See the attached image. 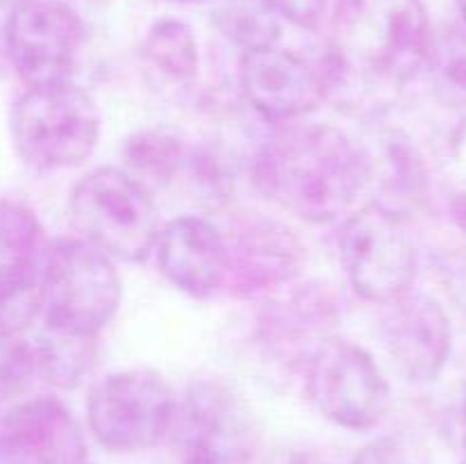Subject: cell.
Returning <instances> with one entry per match:
<instances>
[{"label": "cell", "mask_w": 466, "mask_h": 464, "mask_svg": "<svg viewBox=\"0 0 466 464\" xmlns=\"http://www.w3.org/2000/svg\"><path fill=\"white\" fill-rule=\"evenodd\" d=\"M432 44L421 0H337L323 85L346 114L378 118L423 71Z\"/></svg>", "instance_id": "obj_1"}, {"label": "cell", "mask_w": 466, "mask_h": 464, "mask_svg": "<svg viewBox=\"0 0 466 464\" xmlns=\"http://www.w3.org/2000/svg\"><path fill=\"white\" fill-rule=\"evenodd\" d=\"M258 191L308 223L339 221L364 194L358 141L326 123L273 130L250 159Z\"/></svg>", "instance_id": "obj_2"}, {"label": "cell", "mask_w": 466, "mask_h": 464, "mask_svg": "<svg viewBox=\"0 0 466 464\" xmlns=\"http://www.w3.org/2000/svg\"><path fill=\"white\" fill-rule=\"evenodd\" d=\"M14 153L35 171L82 166L100 139V109L76 82L27 86L9 112Z\"/></svg>", "instance_id": "obj_3"}, {"label": "cell", "mask_w": 466, "mask_h": 464, "mask_svg": "<svg viewBox=\"0 0 466 464\" xmlns=\"http://www.w3.org/2000/svg\"><path fill=\"white\" fill-rule=\"evenodd\" d=\"M121 298V276L109 255L82 237L50 241L39 312L46 330L73 339H98L116 317Z\"/></svg>", "instance_id": "obj_4"}, {"label": "cell", "mask_w": 466, "mask_h": 464, "mask_svg": "<svg viewBox=\"0 0 466 464\" xmlns=\"http://www.w3.org/2000/svg\"><path fill=\"white\" fill-rule=\"evenodd\" d=\"M68 212L77 237L114 262H144L155 250L162 221L148 187L126 168L98 166L73 185Z\"/></svg>", "instance_id": "obj_5"}, {"label": "cell", "mask_w": 466, "mask_h": 464, "mask_svg": "<svg viewBox=\"0 0 466 464\" xmlns=\"http://www.w3.org/2000/svg\"><path fill=\"white\" fill-rule=\"evenodd\" d=\"M339 259L358 296L387 305L412 291L417 244L410 218L376 200H367L341 221Z\"/></svg>", "instance_id": "obj_6"}, {"label": "cell", "mask_w": 466, "mask_h": 464, "mask_svg": "<svg viewBox=\"0 0 466 464\" xmlns=\"http://www.w3.org/2000/svg\"><path fill=\"white\" fill-rule=\"evenodd\" d=\"M176 398L153 368H123L96 382L86 398V423L103 449L141 453L171 430Z\"/></svg>", "instance_id": "obj_7"}, {"label": "cell", "mask_w": 466, "mask_h": 464, "mask_svg": "<svg viewBox=\"0 0 466 464\" xmlns=\"http://www.w3.org/2000/svg\"><path fill=\"white\" fill-rule=\"evenodd\" d=\"M305 394L328 421L355 432L378 426L390 405V385L371 353L335 335L305 359Z\"/></svg>", "instance_id": "obj_8"}, {"label": "cell", "mask_w": 466, "mask_h": 464, "mask_svg": "<svg viewBox=\"0 0 466 464\" xmlns=\"http://www.w3.org/2000/svg\"><path fill=\"white\" fill-rule=\"evenodd\" d=\"M168 437L177 464H246L255 444L253 412L223 382L198 380L176 400Z\"/></svg>", "instance_id": "obj_9"}, {"label": "cell", "mask_w": 466, "mask_h": 464, "mask_svg": "<svg viewBox=\"0 0 466 464\" xmlns=\"http://www.w3.org/2000/svg\"><path fill=\"white\" fill-rule=\"evenodd\" d=\"M85 39V21L66 0H18L9 7L5 45L27 86L71 82Z\"/></svg>", "instance_id": "obj_10"}, {"label": "cell", "mask_w": 466, "mask_h": 464, "mask_svg": "<svg viewBox=\"0 0 466 464\" xmlns=\"http://www.w3.org/2000/svg\"><path fill=\"white\" fill-rule=\"evenodd\" d=\"M48 246L27 205L0 200V337L21 335L39 317Z\"/></svg>", "instance_id": "obj_11"}, {"label": "cell", "mask_w": 466, "mask_h": 464, "mask_svg": "<svg viewBox=\"0 0 466 464\" xmlns=\"http://www.w3.org/2000/svg\"><path fill=\"white\" fill-rule=\"evenodd\" d=\"M228 255L226 289L239 298L276 296L299 277L305 250L299 237L273 218H237L223 232Z\"/></svg>", "instance_id": "obj_12"}, {"label": "cell", "mask_w": 466, "mask_h": 464, "mask_svg": "<svg viewBox=\"0 0 466 464\" xmlns=\"http://www.w3.org/2000/svg\"><path fill=\"white\" fill-rule=\"evenodd\" d=\"M239 85L244 103L267 123L299 121L328 100L321 71L278 44L241 53Z\"/></svg>", "instance_id": "obj_13"}, {"label": "cell", "mask_w": 466, "mask_h": 464, "mask_svg": "<svg viewBox=\"0 0 466 464\" xmlns=\"http://www.w3.org/2000/svg\"><path fill=\"white\" fill-rule=\"evenodd\" d=\"M86 439L71 409L35 396L0 417V464H85Z\"/></svg>", "instance_id": "obj_14"}, {"label": "cell", "mask_w": 466, "mask_h": 464, "mask_svg": "<svg viewBox=\"0 0 466 464\" xmlns=\"http://www.w3.org/2000/svg\"><path fill=\"white\" fill-rule=\"evenodd\" d=\"M380 335L400 376L412 382L440 378L453 350L449 314L426 294L408 291L387 303Z\"/></svg>", "instance_id": "obj_15"}, {"label": "cell", "mask_w": 466, "mask_h": 464, "mask_svg": "<svg viewBox=\"0 0 466 464\" xmlns=\"http://www.w3.org/2000/svg\"><path fill=\"white\" fill-rule=\"evenodd\" d=\"M162 276L191 298H209L226 285L223 232L208 218L185 214L162 226L155 244Z\"/></svg>", "instance_id": "obj_16"}, {"label": "cell", "mask_w": 466, "mask_h": 464, "mask_svg": "<svg viewBox=\"0 0 466 464\" xmlns=\"http://www.w3.org/2000/svg\"><path fill=\"white\" fill-rule=\"evenodd\" d=\"M360 146L364 166V191L369 200L394 212H417L428 198V166L412 136L400 127L378 126Z\"/></svg>", "instance_id": "obj_17"}, {"label": "cell", "mask_w": 466, "mask_h": 464, "mask_svg": "<svg viewBox=\"0 0 466 464\" xmlns=\"http://www.w3.org/2000/svg\"><path fill=\"white\" fill-rule=\"evenodd\" d=\"M330 300L314 289H300L287 294V298L273 303L268 317L262 321L267 339L278 348L300 350L303 362L308 355L330 337L332 326Z\"/></svg>", "instance_id": "obj_18"}, {"label": "cell", "mask_w": 466, "mask_h": 464, "mask_svg": "<svg viewBox=\"0 0 466 464\" xmlns=\"http://www.w3.org/2000/svg\"><path fill=\"white\" fill-rule=\"evenodd\" d=\"M126 171L144 187H167L185 173L189 146L168 127H146L127 136L121 148Z\"/></svg>", "instance_id": "obj_19"}, {"label": "cell", "mask_w": 466, "mask_h": 464, "mask_svg": "<svg viewBox=\"0 0 466 464\" xmlns=\"http://www.w3.org/2000/svg\"><path fill=\"white\" fill-rule=\"evenodd\" d=\"M141 57L168 85L187 86L198 76V41L189 23L180 18H159L153 23L141 44Z\"/></svg>", "instance_id": "obj_20"}, {"label": "cell", "mask_w": 466, "mask_h": 464, "mask_svg": "<svg viewBox=\"0 0 466 464\" xmlns=\"http://www.w3.org/2000/svg\"><path fill=\"white\" fill-rule=\"evenodd\" d=\"M209 7L214 25L228 41L244 50L276 45L280 18L268 0H200Z\"/></svg>", "instance_id": "obj_21"}, {"label": "cell", "mask_w": 466, "mask_h": 464, "mask_svg": "<svg viewBox=\"0 0 466 464\" xmlns=\"http://www.w3.org/2000/svg\"><path fill=\"white\" fill-rule=\"evenodd\" d=\"M36 341L41 376L55 387L71 389L89 373L96 358V339H73L46 330Z\"/></svg>", "instance_id": "obj_22"}, {"label": "cell", "mask_w": 466, "mask_h": 464, "mask_svg": "<svg viewBox=\"0 0 466 464\" xmlns=\"http://www.w3.org/2000/svg\"><path fill=\"white\" fill-rule=\"evenodd\" d=\"M36 380H44L36 341L21 335L0 337V403L16 400Z\"/></svg>", "instance_id": "obj_23"}, {"label": "cell", "mask_w": 466, "mask_h": 464, "mask_svg": "<svg viewBox=\"0 0 466 464\" xmlns=\"http://www.w3.org/2000/svg\"><path fill=\"white\" fill-rule=\"evenodd\" d=\"M423 68L441 96L466 105V35L453 32L440 41L432 39Z\"/></svg>", "instance_id": "obj_24"}, {"label": "cell", "mask_w": 466, "mask_h": 464, "mask_svg": "<svg viewBox=\"0 0 466 464\" xmlns=\"http://www.w3.org/2000/svg\"><path fill=\"white\" fill-rule=\"evenodd\" d=\"M441 191L451 221L466 235V114L451 132L441 157Z\"/></svg>", "instance_id": "obj_25"}, {"label": "cell", "mask_w": 466, "mask_h": 464, "mask_svg": "<svg viewBox=\"0 0 466 464\" xmlns=\"http://www.w3.org/2000/svg\"><path fill=\"white\" fill-rule=\"evenodd\" d=\"M278 18H285L300 30H317L326 16L328 0H268Z\"/></svg>", "instance_id": "obj_26"}, {"label": "cell", "mask_w": 466, "mask_h": 464, "mask_svg": "<svg viewBox=\"0 0 466 464\" xmlns=\"http://www.w3.org/2000/svg\"><path fill=\"white\" fill-rule=\"evenodd\" d=\"M350 464H408L405 455L391 439H376L364 446Z\"/></svg>", "instance_id": "obj_27"}, {"label": "cell", "mask_w": 466, "mask_h": 464, "mask_svg": "<svg viewBox=\"0 0 466 464\" xmlns=\"http://www.w3.org/2000/svg\"><path fill=\"white\" fill-rule=\"evenodd\" d=\"M446 432H449V437L455 444L466 449V385L462 389V396L455 400L451 412L446 414Z\"/></svg>", "instance_id": "obj_28"}, {"label": "cell", "mask_w": 466, "mask_h": 464, "mask_svg": "<svg viewBox=\"0 0 466 464\" xmlns=\"http://www.w3.org/2000/svg\"><path fill=\"white\" fill-rule=\"evenodd\" d=\"M455 3H458V9H460V14H462V21L466 25V0H455Z\"/></svg>", "instance_id": "obj_29"}, {"label": "cell", "mask_w": 466, "mask_h": 464, "mask_svg": "<svg viewBox=\"0 0 466 464\" xmlns=\"http://www.w3.org/2000/svg\"><path fill=\"white\" fill-rule=\"evenodd\" d=\"M171 3H200V0H171Z\"/></svg>", "instance_id": "obj_30"}, {"label": "cell", "mask_w": 466, "mask_h": 464, "mask_svg": "<svg viewBox=\"0 0 466 464\" xmlns=\"http://www.w3.org/2000/svg\"><path fill=\"white\" fill-rule=\"evenodd\" d=\"M462 464H466V459H464V462H462Z\"/></svg>", "instance_id": "obj_31"}]
</instances>
